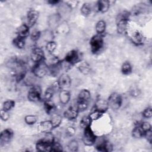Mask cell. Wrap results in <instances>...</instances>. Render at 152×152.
Wrapping results in <instances>:
<instances>
[{"instance_id":"ba28073f","label":"cell","mask_w":152,"mask_h":152,"mask_svg":"<svg viewBox=\"0 0 152 152\" xmlns=\"http://www.w3.org/2000/svg\"><path fill=\"white\" fill-rule=\"evenodd\" d=\"M64 61L69 65H76L79 61H80L78 52L76 50H70L66 55Z\"/></svg>"},{"instance_id":"bcb514c9","label":"cell","mask_w":152,"mask_h":152,"mask_svg":"<svg viewBox=\"0 0 152 152\" xmlns=\"http://www.w3.org/2000/svg\"><path fill=\"white\" fill-rule=\"evenodd\" d=\"M48 2L51 5H55L56 4H58L59 1H49Z\"/></svg>"},{"instance_id":"484cf974","label":"cell","mask_w":152,"mask_h":152,"mask_svg":"<svg viewBox=\"0 0 152 152\" xmlns=\"http://www.w3.org/2000/svg\"><path fill=\"white\" fill-rule=\"evenodd\" d=\"M96 31L98 34L102 35L106 30V23L103 20L99 21L96 24Z\"/></svg>"},{"instance_id":"f1b7e54d","label":"cell","mask_w":152,"mask_h":152,"mask_svg":"<svg viewBox=\"0 0 152 152\" xmlns=\"http://www.w3.org/2000/svg\"><path fill=\"white\" fill-rule=\"evenodd\" d=\"M81 12L85 17L89 15L91 12V7L90 4L88 3L83 4L81 8Z\"/></svg>"},{"instance_id":"f35d334b","label":"cell","mask_w":152,"mask_h":152,"mask_svg":"<svg viewBox=\"0 0 152 152\" xmlns=\"http://www.w3.org/2000/svg\"><path fill=\"white\" fill-rule=\"evenodd\" d=\"M40 34H41V33L39 31L34 30V31H32V33H31L30 37H31V39H32V40L36 42L39 40V39L40 37Z\"/></svg>"},{"instance_id":"4316f807","label":"cell","mask_w":152,"mask_h":152,"mask_svg":"<svg viewBox=\"0 0 152 152\" xmlns=\"http://www.w3.org/2000/svg\"><path fill=\"white\" fill-rule=\"evenodd\" d=\"M62 121V116L58 114H53L50 119V121L54 128L58 127L61 124Z\"/></svg>"},{"instance_id":"ac0fdd59","label":"cell","mask_w":152,"mask_h":152,"mask_svg":"<svg viewBox=\"0 0 152 152\" xmlns=\"http://www.w3.org/2000/svg\"><path fill=\"white\" fill-rule=\"evenodd\" d=\"M59 98L62 104H67L71 99V94L67 90H61L59 94Z\"/></svg>"},{"instance_id":"ee69618b","label":"cell","mask_w":152,"mask_h":152,"mask_svg":"<svg viewBox=\"0 0 152 152\" xmlns=\"http://www.w3.org/2000/svg\"><path fill=\"white\" fill-rule=\"evenodd\" d=\"M140 92V90H138L137 88H134L131 91V94L132 96L134 97H135V96H139Z\"/></svg>"},{"instance_id":"b9f144b4","label":"cell","mask_w":152,"mask_h":152,"mask_svg":"<svg viewBox=\"0 0 152 152\" xmlns=\"http://www.w3.org/2000/svg\"><path fill=\"white\" fill-rule=\"evenodd\" d=\"M140 126L141 127L142 129L144 131V132L149 131V130H151V125L149 122H142L141 124H140Z\"/></svg>"},{"instance_id":"44dd1931","label":"cell","mask_w":152,"mask_h":152,"mask_svg":"<svg viewBox=\"0 0 152 152\" xmlns=\"http://www.w3.org/2000/svg\"><path fill=\"white\" fill-rule=\"evenodd\" d=\"M110 7V2L106 0L99 1L97 2V9L100 12L104 13L108 11Z\"/></svg>"},{"instance_id":"7c38bea8","label":"cell","mask_w":152,"mask_h":152,"mask_svg":"<svg viewBox=\"0 0 152 152\" xmlns=\"http://www.w3.org/2000/svg\"><path fill=\"white\" fill-rule=\"evenodd\" d=\"M13 131L10 128H7L3 130L0 135L1 145H5V144L10 142V141L11 140L13 137Z\"/></svg>"},{"instance_id":"e575fe53","label":"cell","mask_w":152,"mask_h":152,"mask_svg":"<svg viewBox=\"0 0 152 152\" xmlns=\"http://www.w3.org/2000/svg\"><path fill=\"white\" fill-rule=\"evenodd\" d=\"M37 117L34 115H27L24 118V121L25 122L28 124V125H33L37 122Z\"/></svg>"},{"instance_id":"ab89813d","label":"cell","mask_w":152,"mask_h":152,"mask_svg":"<svg viewBox=\"0 0 152 152\" xmlns=\"http://www.w3.org/2000/svg\"><path fill=\"white\" fill-rule=\"evenodd\" d=\"M142 116L145 118H150L152 116V110L151 107H147L142 112Z\"/></svg>"},{"instance_id":"3957f363","label":"cell","mask_w":152,"mask_h":152,"mask_svg":"<svg viewBox=\"0 0 152 152\" xmlns=\"http://www.w3.org/2000/svg\"><path fill=\"white\" fill-rule=\"evenodd\" d=\"M91 51L93 53L99 52L103 46L104 41L102 35L96 34L93 36L90 41Z\"/></svg>"},{"instance_id":"277c9868","label":"cell","mask_w":152,"mask_h":152,"mask_svg":"<svg viewBox=\"0 0 152 152\" xmlns=\"http://www.w3.org/2000/svg\"><path fill=\"white\" fill-rule=\"evenodd\" d=\"M107 101L109 107L116 110L121 107L122 103V99L119 94L117 93H113L109 96Z\"/></svg>"},{"instance_id":"2e32d148","label":"cell","mask_w":152,"mask_h":152,"mask_svg":"<svg viewBox=\"0 0 152 152\" xmlns=\"http://www.w3.org/2000/svg\"><path fill=\"white\" fill-rule=\"evenodd\" d=\"M78 110L77 107H70L66 110L64 113V116L68 120H73L75 119L78 115Z\"/></svg>"},{"instance_id":"ffe728a7","label":"cell","mask_w":152,"mask_h":152,"mask_svg":"<svg viewBox=\"0 0 152 152\" xmlns=\"http://www.w3.org/2000/svg\"><path fill=\"white\" fill-rule=\"evenodd\" d=\"M90 99V93L88 90L83 89L81 90L78 94L77 102H88Z\"/></svg>"},{"instance_id":"30bf717a","label":"cell","mask_w":152,"mask_h":152,"mask_svg":"<svg viewBox=\"0 0 152 152\" xmlns=\"http://www.w3.org/2000/svg\"><path fill=\"white\" fill-rule=\"evenodd\" d=\"M52 143L53 142L46 140L43 138L37 142L36 144V148L37 150L39 151H51Z\"/></svg>"},{"instance_id":"d590c367","label":"cell","mask_w":152,"mask_h":152,"mask_svg":"<svg viewBox=\"0 0 152 152\" xmlns=\"http://www.w3.org/2000/svg\"><path fill=\"white\" fill-rule=\"evenodd\" d=\"M88 106V102H77V109L79 112H82L86 110Z\"/></svg>"},{"instance_id":"5b68a950","label":"cell","mask_w":152,"mask_h":152,"mask_svg":"<svg viewBox=\"0 0 152 152\" xmlns=\"http://www.w3.org/2000/svg\"><path fill=\"white\" fill-rule=\"evenodd\" d=\"M84 129L83 136V143L87 146H91L94 145L96 140V137L91 129V127L90 126Z\"/></svg>"},{"instance_id":"7bdbcfd3","label":"cell","mask_w":152,"mask_h":152,"mask_svg":"<svg viewBox=\"0 0 152 152\" xmlns=\"http://www.w3.org/2000/svg\"><path fill=\"white\" fill-rule=\"evenodd\" d=\"M144 137H145L146 138V139L147 140V141L150 143H151V141H152V131H151V129L145 132V134H144Z\"/></svg>"},{"instance_id":"cb8c5ba5","label":"cell","mask_w":152,"mask_h":152,"mask_svg":"<svg viewBox=\"0 0 152 152\" xmlns=\"http://www.w3.org/2000/svg\"><path fill=\"white\" fill-rule=\"evenodd\" d=\"M144 134L145 132L142 129L140 125H138L136 126H135V128L133 129L132 131V135L133 137L135 138H140L143 137Z\"/></svg>"},{"instance_id":"9a60e30c","label":"cell","mask_w":152,"mask_h":152,"mask_svg":"<svg viewBox=\"0 0 152 152\" xmlns=\"http://www.w3.org/2000/svg\"><path fill=\"white\" fill-rule=\"evenodd\" d=\"M53 125L50 121H45L40 122L37 125L38 130L43 133L50 132L53 129Z\"/></svg>"},{"instance_id":"f546056e","label":"cell","mask_w":152,"mask_h":152,"mask_svg":"<svg viewBox=\"0 0 152 152\" xmlns=\"http://www.w3.org/2000/svg\"><path fill=\"white\" fill-rule=\"evenodd\" d=\"M14 45L18 49H23L25 46V39L17 36L12 42Z\"/></svg>"},{"instance_id":"60d3db41","label":"cell","mask_w":152,"mask_h":152,"mask_svg":"<svg viewBox=\"0 0 152 152\" xmlns=\"http://www.w3.org/2000/svg\"><path fill=\"white\" fill-rule=\"evenodd\" d=\"M1 118L2 121H7L9 118H10V115L8 113V111H7V110H4L3 109H2L1 110Z\"/></svg>"},{"instance_id":"7402d4cb","label":"cell","mask_w":152,"mask_h":152,"mask_svg":"<svg viewBox=\"0 0 152 152\" xmlns=\"http://www.w3.org/2000/svg\"><path fill=\"white\" fill-rule=\"evenodd\" d=\"M78 69L83 74H87L90 71V66L88 63L80 61L77 64Z\"/></svg>"},{"instance_id":"e0dca14e","label":"cell","mask_w":152,"mask_h":152,"mask_svg":"<svg viewBox=\"0 0 152 152\" xmlns=\"http://www.w3.org/2000/svg\"><path fill=\"white\" fill-rule=\"evenodd\" d=\"M94 108L99 110L105 112L106 110L109 108L107 101L103 99H97L95 103Z\"/></svg>"},{"instance_id":"f6af8a7d","label":"cell","mask_w":152,"mask_h":152,"mask_svg":"<svg viewBox=\"0 0 152 152\" xmlns=\"http://www.w3.org/2000/svg\"><path fill=\"white\" fill-rule=\"evenodd\" d=\"M67 132H68V134H69L70 135H72L75 132V129L73 127L69 126L67 128Z\"/></svg>"},{"instance_id":"d4e9b609","label":"cell","mask_w":152,"mask_h":152,"mask_svg":"<svg viewBox=\"0 0 152 152\" xmlns=\"http://www.w3.org/2000/svg\"><path fill=\"white\" fill-rule=\"evenodd\" d=\"M104 113V112L99 110L96 109L94 108V109L90 113V114L88 115V116L90 117V119L91 120V121H97V120H98L99 119H100V118L103 116V115Z\"/></svg>"},{"instance_id":"4fadbf2b","label":"cell","mask_w":152,"mask_h":152,"mask_svg":"<svg viewBox=\"0 0 152 152\" xmlns=\"http://www.w3.org/2000/svg\"><path fill=\"white\" fill-rule=\"evenodd\" d=\"M39 17V13L34 10H30L27 14V25L31 27L34 25Z\"/></svg>"},{"instance_id":"8fae6325","label":"cell","mask_w":152,"mask_h":152,"mask_svg":"<svg viewBox=\"0 0 152 152\" xmlns=\"http://www.w3.org/2000/svg\"><path fill=\"white\" fill-rule=\"evenodd\" d=\"M31 59L36 63L45 59V54L42 49L39 47L33 48L31 52Z\"/></svg>"},{"instance_id":"74e56055","label":"cell","mask_w":152,"mask_h":152,"mask_svg":"<svg viewBox=\"0 0 152 152\" xmlns=\"http://www.w3.org/2000/svg\"><path fill=\"white\" fill-rule=\"evenodd\" d=\"M62 146L58 142L54 141L52 144V151H62Z\"/></svg>"},{"instance_id":"6da1fadb","label":"cell","mask_w":152,"mask_h":152,"mask_svg":"<svg viewBox=\"0 0 152 152\" xmlns=\"http://www.w3.org/2000/svg\"><path fill=\"white\" fill-rule=\"evenodd\" d=\"M130 15V13L126 11H124L118 15L116 18V29L118 33L125 34L126 32Z\"/></svg>"},{"instance_id":"1f68e13d","label":"cell","mask_w":152,"mask_h":152,"mask_svg":"<svg viewBox=\"0 0 152 152\" xmlns=\"http://www.w3.org/2000/svg\"><path fill=\"white\" fill-rule=\"evenodd\" d=\"M55 88L53 86L48 87L46 90V91L44 93V99H45V100H51V99L53 97V94L55 93Z\"/></svg>"},{"instance_id":"7a4b0ae2","label":"cell","mask_w":152,"mask_h":152,"mask_svg":"<svg viewBox=\"0 0 152 152\" xmlns=\"http://www.w3.org/2000/svg\"><path fill=\"white\" fill-rule=\"evenodd\" d=\"M49 71V66L45 59L37 62L32 69L33 74L38 78H43Z\"/></svg>"},{"instance_id":"d6986e66","label":"cell","mask_w":152,"mask_h":152,"mask_svg":"<svg viewBox=\"0 0 152 152\" xmlns=\"http://www.w3.org/2000/svg\"><path fill=\"white\" fill-rule=\"evenodd\" d=\"M29 27L27 24H22L21 25L17 30V34L18 37L25 39L27 36H28L30 34Z\"/></svg>"},{"instance_id":"83f0119b","label":"cell","mask_w":152,"mask_h":152,"mask_svg":"<svg viewBox=\"0 0 152 152\" xmlns=\"http://www.w3.org/2000/svg\"><path fill=\"white\" fill-rule=\"evenodd\" d=\"M121 72L124 75H129L132 72V66L131 64L128 62H124L121 66Z\"/></svg>"},{"instance_id":"9c48e42d","label":"cell","mask_w":152,"mask_h":152,"mask_svg":"<svg viewBox=\"0 0 152 152\" xmlns=\"http://www.w3.org/2000/svg\"><path fill=\"white\" fill-rule=\"evenodd\" d=\"M96 148L100 151H112V147L109 144L107 141L104 138H101L100 140H96Z\"/></svg>"},{"instance_id":"5bb4252c","label":"cell","mask_w":152,"mask_h":152,"mask_svg":"<svg viewBox=\"0 0 152 152\" xmlns=\"http://www.w3.org/2000/svg\"><path fill=\"white\" fill-rule=\"evenodd\" d=\"M131 40L134 44L139 46L142 45L144 43L145 37L144 36L142 33L137 30L132 34Z\"/></svg>"},{"instance_id":"603a6c76","label":"cell","mask_w":152,"mask_h":152,"mask_svg":"<svg viewBox=\"0 0 152 152\" xmlns=\"http://www.w3.org/2000/svg\"><path fill=\"white\" fill-rule=\"evenodd\" d=\"M44 108L46 112L48 114H50L53 113L55 109V106L53 102L51 100H45L44 102Z\"/></svg>"},{"instance_id":"d6a6232c","label":"cell","mask_w":152,"mask_h":152,"mask_svg":"<svg viewBox=\"0 0 152 152\" xmlns=\"http://www.w3.org/2000/svg\"><path fill=\"white\" fill-rule=\"evenodd\" d=\"M56 46H57L56 43L55 42L52 41V40L48 42L46 44V50L49 53H51V54H52V53L55 50V49L56 48Z\"/></svg>"},{"instance_id":"8d00e7d4","label":"cell","mask_w":152,"mask_h":152,"mask_svg":"<svg viewBox=\"0 0 152 152\" xmlns=\"http://www.w3.org/2000/svg\"><path fill=\"white\" fill-rule=\"evenodd\" d=\"M68 148L69 151H76L78 150V142L75 140H72L70 141L68 144Z\"/></svg>"},{"instance_id":"836d02e7","label":"cell","mask_w":152,"mask_h":152,"mask_svg":"<svg viewBox=\"0 0 152 152\" xmlns=\"http://www.w3.org/2000/svg\"><path fill=\"white\" fill-rule=\"evenodd\" d=\"M15 106V102L12 100H8L4 102L2 105V109L5 110L9 111L12 109Z\"/></svg>"},{"instance_id":"8992f818","label":"cell","mask_w":152,"mask_h":152,"mask_svg":"<svg viewBox=\"0 0 152 152\" xmlns=\"http://www.w3.org/2000/svg\"><path fill=\"white\" fill-rule=\"evenodd\" d=\"M71 80L69 76L66 74H62L59 77L56 84L60 90H67L71 86Z\"/></svg>"},{"instance_id":"52a82bcc","label":"cell","mask_w":152,"mask_h":152,"mask_svg":"<svg viewBox=\"0 0 152 152\" xmlns=\"http://www.w3.org/2000/svg\"><path fill=\"white\" fill-rule=\"evenodd\" d=\"M42 90L41 88L38 86H33L28 91V99L33 102H39L41 100Z\"/></svg>"},{"instance_id":"4dcf8cb0","label":"cell","mask_w":152,"mask_h":152,"mask_svg":"<svg viewBox=\"0 0 152 152\" xmlns=\"http://www.w3.org/2000/svg\"><path fill=\"white\" fill-rule=\"evenodd\" d=\"M91 122L92 121L90 119L88 115V116H84L82 118L81 120L80 121V126L82 128L85 129V128H87L90 126Z\"/></svg>"}]
</instances>
